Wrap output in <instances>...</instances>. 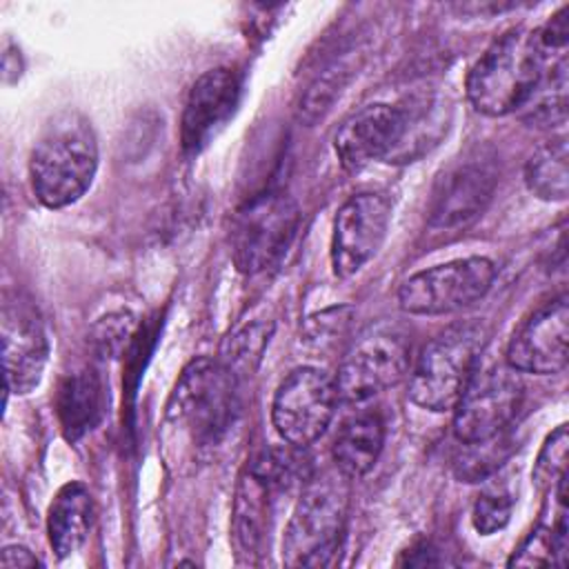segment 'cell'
I'll return each instance as SVG.
<instances>
[{"label": "cell", "mask_w": 569, "mask_h": 569, "mask_svg": "<svg viewBox=\"0 0 569 569\" xmlns=\"http://www.w3.org/2000/svg\"><path fill=\"white\" fill-rule=\"evenodd\" d=\"M240 413L238 380L220 362H189L164 407L160 440L167 465L182 469L209 458L236 425Z\"/></svg>", "instance_id": "1"}, {"label": "cell", "mask_w": 569, "mask_h": 569, "mask_svg": "<svg viewBox=\"0 0 569 569\" xmlns=\"http://www.w3.org/2000/svg\"><path fill=\"white\" fill-rule=\"evenodd\" d=\"M96 169L98 144L89 120L64 111L42 129L31 149L33 196L49 209L69 207L91 187Z\"/></svg>", "instance_id": "2"}, {"label": "cell", "mask_w": 569, "mask_h": 569, "mask_svg": "<svg viewBox=\"0 0 569 569\" xmlns=\"http://www.w3.org/2000/svg\"><path fill=\"white\" fill-rule=\"evenodd\" d=\"M349 482L336 465L305 482L282 538L287 567H327L336 560L347 527Z\"/></svg>", "instance_id": "3"}, {"label": "cell", "mask_w": 569, "mask_h": 569, "mask_svg": "<svg viewBox=\"0 0 569 569\" xmlns=\"http://www.w3.org/2000/svg\"><path fill=\"white\" fill-rule=\"evenodd\" d=\"M551 60L556 58L545 56L536 31L511 29L469 69L467 98L476 111L491 118L518 113Z\"/></svg>", "instance_id": "4"}, {"label": "cell", "mask_w": 569, "mask_h": 569, "mask_svg": "<svg viewBox=\"0 0 569 569\" xmlns=\"http://www.w3.org/2000/svg\"><path fill=\"white\" fill-rule=\"evenodd\" d=\"M485 345L487 329L478 322H458L431 338L409 369L411 402L436 413L453 409Z\"/></svg>", "instance_id": "5"}, {"label": "cell", "mask_w": 569, "mask_h": 569, "mask_svg": "<svg viewBox=\"0 0 569 569\" xmlns=\"http://www.w3.org/2000/svg\"><path fill=\"white\" fill-rule=\"evenodd\" d=\"M409 369L411 340L407 331L380 320L362 329L349 345L336 376L338 396L347 402H365L405 380Z\"/></svg>", "instance_id": "6"}, {"label": "cell", "mask_w": 569, "mask_h": 569, "mask_svg": "<svg viewBox=\"0 0 569 569\" xmlns=\"http://www.w3.org/2000/svg\"><path fill=\"white\" fill-rule=\"evenodd\" d=\"M520 373L507 360H478L453 405V433L460 442L493 438L509 429L522 402Z\"/></svg>", "instance_id": "7"}, {"label": "cell", "mask_w": 569, "mask_h": 569, "mask_svg": "<svg viewBox=\"0 0 569 569\" xmlns=\"http://www.w3.org/2000/svg\"><path fill=\"white\" fill-rule=\"evenodd\" d=\"M300 209L293 198L267 191L249 200L231 224V258L238 271L260 273L273 267L293 242Z\"/></svg>", "instance_id": "8"}, {"label": "cell", "mask_w": 569, "mask_h": 569, "mask_svg": "<svg viewBox=\"0 0 569 569\" xmlns=\"http://www.w3.org/2000/svg\"><path fill=\"white\" fill-rule=\"evenodd\" d=\"M496 267L489 258H462L409 276L398 289V305L411 316L460 311L491 289Z\"/></svg>", "instance_id": "9"}, {"label": "cell", "mask_w": 569, "mask_h": 569, "mask_svg": "<svg viewBox=\"0 0 569 569\" xmlns=\"http://www.w3.org/2000/svg\"><path fill=\"white\" fill-rule=\"evenodd\" d=\"M338 400L336 378L318 367H298L273 393V427L289 447H307L325 433Z\"/></svg>", "instance_id": "10"}, {"label": "cell", "mask_w": 569, "mask_h": 569, "mask_svg": "<svg viewBox=\"0 0 569 569\" xmlns=\"http://www.w3.org/2000/svg\"><path fill=\"white\" fill-rule=\"evenodd\" d=\"M293 476L291 456L284 451L260 453L240 476L231 518V540L238 562H256L269 529L271 500L278 487Z\"/></svg>", "instance_id": "11"}, {"label": "cell", "mask_w": 569, "mask_h": 569, "mask_svg": "<svg viewBox=\"0 0 569 569\" xmlns=\"http://www.w3.org/2000/svg\"><path fill=\"white\" fill-rule=\"evenodd\" d=\"M391 222V202L382 193H353L333 220L331 267L338 278L358 273L385 242Z\"/></svg>", "instance_id": "12"}, {"label": "cell", "mask_w": 569, "mask_h": 569, "mask_svg": "<svg viewBox=\"0 0 569 569\" xmlns=\"http://www.w3.org/2000/svg\"><path fill=\"white\" fill-rule=\"evenodd\" d=\"M498 184L489 160L465 158L438 173L427 202L429 224L436 229H460L471 224L493 198Z\"/></svg>", "instance_id": "13"}, {"label": "cell", "mask_w": 569, "mask_h": 569, "mask_svg": "<svg viewBox=\"0 0 569 569\" xmlns=\"http://www.w3.org/2000/svg\"><path fill=\"white\" fill-rule=\"evenodd\" d=\"M0 336L7 391L29 393L38 387L49 356V340L38 311L20 298L7 300L0 311Z\"/></svg>", "instance_id": "14"}, {"label": "cell", "mask_w": 569, "mask_h": 569, "mask_svg": "<svg viewBox=\"0 0 569 569\" xmlns=\"http://www.w3.org/2000/svg\"><path fill=\"white\" fill-rule=\"evenodd\" d=\"M569 302L567 296L540 307L511 336L505 360L518 373L551 376L567 365Z\"/></svg>", "instance_id": "15"}, {"label": "cell", "mask_w": 569, "mask_h": 569, "mask_svg": "<svg viewBox=\"0 0 569 569\" xmlns=\"http://www.w3.org/2000/svg\"><path fill=\"white\" fill-rule=\"evenodd\" d=\"M238 102L240 80L231 69L218 67L204 71L193 82L184 102L180 120L182 151L187 156L202 153L227 127Z\"/></svg>", "instance_id": "16"}, {"label": "cell", "mask_w": 569, "mask_h": 569, "mask_svg": "<svg viewBox=\"0 0 569 569\" xmlns=\"http://www.w3.org/2000/svg\"><path fill=\"white\" fill-rule=\"evenodd\" d=\"M405 138V109L373 102L353 111L333 136V149L347 171H358L371 160H393Z\"/></svg>", "instance_id": "17"}, {"label": "cell", "mask_w": 569, "mask_h": 569, "mask_svg": "<svg viewBox=\"0 0 569 569\" xmlns=\"http://www.w3.org/2000/svg\"><path fill=\"white\" fill-rule=\"evenodd\" d=\"M93 522V500L82 482H69L58 489L47 513V536L51 549L67 558L78 551Z\"/></svg>", "instance_id": "18"}, {"label": "cell", "mask_w": 569, "mask_h": 569, "mask_svg": "<svg viewBox=\"0 0 569 569\" xmlns=\"http://www.w3.org/2000/svg\"><path fill=\"white\" fill-rule=\"evenodd\" d=\"M385 445V422L373 411H360L342 422L336 433L331 456L333 465L351 480L373 469Z\"/></svg>", "instance_id": "19"}, {"label": "cell", "mask_w": 569, "mask_h": 569, "mask_svg": "<svg viewBox=\"0 0 569 569\" xmlns=\"http://www.w3.org/2000/svg\"><path fill=\"white\" fill-rule=\"evenodd\" d=\"M56 409L60 427L69 440H78L89 429L96 427L102 413V385L91 369H80L69 373L56 398Z\"/></svg>", "instance_id": "20"}, {"label": "cell", "mask_w": 569, "mask_h": 569, "mask_svg": "<svg viewBox=\"0 0 569 569\" xmlns=\"http://www.w3.org/2000/svg\"><path fill=\"white\" fill-rule=\"evenodd\" d=\"M527 189L545 202H562L569 193L567 138H553L538 147L525 164Z\"/></svg>", "instance_id": "21"}, {"label": "cell", "mask_w": 569, "mask_h": 569, "mask_svg": "<svg viewBox=\"0 0 569 569\" xmlns=\"http://www.w3.org/2000/svg\"><path fill=\"white\" fill-rule=\"evenodd\" d=\"M518 116L531 127H556L567 120V56L551 60Z\"/></svg>", "instance_id": "22"}, {"label": "cell", "mask_w": 569, "mask_h": 569, "mask_svg": "<svg viewBox=\"0 0 569 569\" xmlns=\"http://www.w3.org/2000/svg\"><path fill=\"white\" fill-rule=\"evenodd\" d=\"M271 331H273L271 322H251L227 340L220 362L233 373L238 382L251 376V371L258 367L264 353V347L269 345Z\"/></svg>", "instance_id": "23"}, {"label": "cell", "mask_w": 569, "mask_h": 569, "mask_svg": "<svg viewBox=\"0 0 569 569\" xmlns=\"http://www.w3.org/2000/svg\"><path fill=\"white\" fill-rule=\"evenodd\" d=\"M462 453L456 458V476L465 482H476L489 473H493L511 453L513 445L507 431L476 442H460Z\"/></svg>", "instance_id": "24"}, {"label": "cell", "mask_w": 569, "mask_h": 569, "mask_svg": "<svg viewBox=\"0 0 569 569\" xmlns=\"http://www.w3.org/2000/svg\"><path fill=\"white\" fill-rule=\"evenodd\" d=\"M567 447H569L567 425H560L556 431L547 436L533 462L531 480L538 491L551 493L562 480H567Z\"/></svg>", "instance_id": "25"}, {"label": "cell", "mask_w": 569, "mask_h": 569, "mask_svg": "<svg viewBox=\"0 0 569 569\" xmlns=\"http://www.w3.org/2000/svg\"><path fill=\"white\" fill-rule=\"evenodd\" d=\"M133 327H136V320L127 311H118L100 318L91 329L93 349L104 358H118L127 347L133 333Z\"/></svg>", "instance_id": "26"}, {"label": "cell", "mask_w": 569, "mask_h": 569, "mask_svg": "<svg viewBox=\"0 0 569 569\" xmlns=\"http://www.w3.org/2000/svg\"><path fill=\"white\" fill-rule=\"evenodd\" d=\"M511 496L498 489L482 491L471 509V522L480 536H491L507 527L511 518Z\"/></svg>", "instance_id": "27"}, {"label": "cell", "mask_w": 569, "mask_h": 569, "mask_svg": "<svg viewBox=\"0 0 569 569\" xmlns=\"http://www.w3.org/2000/svg\"><path fill=\"white\" fill-rule=\"evenodd\" d=\"M349 320H351V309H347V307L329 309V311L316 313L307 320V333H309V338L333 340L336 336L347 331Z\"/></svg>", "instance_id": "28"}, {"label": "cell", "mask_w": 569, "mask_h": 569, "mask_svg": "<svg viewBox=\"0 0 569 569\" xmlns=\"http://www.w3.org/2000/svg\"><path fill=\"white\" fill-rule=\"evenodd\" d=\"M0 565L4 569H36L40 560L22 545H7L0 553Z\"/></svg>", "instance_id": "29"}]
</instances>
